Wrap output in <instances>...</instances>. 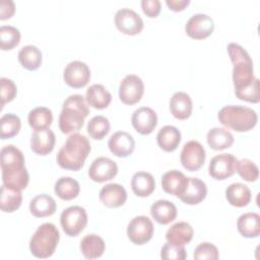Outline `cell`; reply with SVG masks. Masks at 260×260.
Wrapping results in <instances>:
<instances>
[{
    "label": "cell",
    "instance_id": "obj_1",
    "mask_svg": "<svg viewBox=\"0 0 260 260\" xmlns=\"http://www.w3.org/2000/svg\"><path fill=\"white\" fill-rule=\"evenodd\" d=\"M1 170L3 185L23 190L26 188L29 176L24 166V156L20 149L9 144L1 149Z\"/></svg>",
    "mask_w": 260,
    "mask_h": 260
},
{
    "label": "cell",
    "instance_id": "obj_2",
    "mask_svg": "<svg viewBox=\"0 0 260 260\" xmlns=\"http://www.w3.org/2000/svg\"><path fill=\"white\" fill-rule=\"evenodd\" d=\"M90 143L86 136L73 133L59 149L56 160L60 168L69 171L80 170L90 152Z\"/></svg>",
    "mask_w": 260,
    "mask_h": 260
},
{
    "label": "cell",
    "instance_id": "obj_3",
    "mask_svg": "<svg viewBox=\"0 0 260 260\" xmlns=\"http://www.w3.org/2000/svg\"><path fill=\"white\" fill-rule=\"evenodd\" d=\"M89 109L85 98L75 93L69 95L62 105L59 115V129L64 134L78 131L84 124V119L88 116Z\"/></svg>",
    "mask_w": 260,
    "mask_h": 260
},
{
    "label": "cell",
    "instance_id": "obj_4",
    "mask_svg": "<svg viewBox=\"0 0 260 260\" xmlns=\"http://www.w3.org/2000/svg\"><path fill=\"white\" fill-rule=\"evenodd\" d=\"M228 53L234 65L233 82L235 93H237L252 85L256 79L253 71V61L248 52L236 43L228 45Z\"/></svg>",
    "mask_w": 260,
    "mask_h": 260
},
{
    "label": "cell",
    "instance_id": "obj_5",
    "mask_svg": "<svg viewBox=\"0 0 260 260\" xmlns=\"http://www.w3.org/2000/svg\"><path fill=\"white\" fill-rule=\"evenodd\" d=\"M220 124L236 132H247L253 129L258 121L257 113L244 106H225L217 113Z\"/></svg>",
    "mask_w": 260,
    "mask_h": 260
},
{
    "label": "cell",
    "instance_id": "obj_6",
    "mask_svg": "<svg viewBox=\"0 0 260 260\" xmlns=\"http://www.w3.org/2000/svg\"><path fill=\"white\" fill-rule=\"evenodd\" d=\"M60 240V234L55 224L45 222L41 224L29 241L30 253L37 258L51 257Z\"/></svg>",
    "mask_w": 260,
    "mask_h": 260
},
{
    "label": "cell",
    "instance_id": "obj_7",
    "mask_svg": "<svg viewBox=\"0 0 260 260\" xmlns=\"http://www.w3.org/2000/svg\"><path fill=\"white\" fill-rule=\"evenodd\" d=\"M60 223L67 236L76 237L87 224V213L81 206H69L62 211L60 215Z\"/></svg>",
    "mask_w": 260,
    "mask_h": 260
},
{
    "label": "cell",
    "instance_id": "obj_8",
    "mask_svg": "<svg viewBox=\"0 0 260 260\" xmlns=\"http://www.w3.org/2000/svg\"><path fill=\"white\" fill-rule=\"evenodd\" d=\"M153 223L145 215L135 216L130 220L127 226L128 239L135 245H144L149 242L153 236Z\"/></svg>",
    "mask_w": 260,
    "mask_h": 260
},
{
    "label": "cell",
    "instance_id": "obj_9",
    "mask_svg": "<svg viewBox=\"0 0 260 260\" xmlns=\"http://www.w3.org/2000/svg\"><path fill=\"white\" fill-rule=\"evenodd\" d=\"M144 92L142 79L135 74L126 75L119 85V98L125 105L137 104Z\"/></svg>",
    "mask_w": 260,
    "mask_h": 260
},
{
    "label": "cell",
    "instance_id": "obj_10",
    "mask_svg": "<svg viewBox=\"0 0 260 260\" xmlns=\"http://www.w3.org/2000/svg\"><path fill=\"white\" fill-rule=\"evenodd\" d=\"M205 157L206 154L203 145L196 140H190L184 144L180 160L187 171L195 172L204 165Z\"/></svg>",
    "mask_w": 260,
    "mask_h": 260
},
{
    "label": "cell",
    "instance_id": "obj_11",
    "mask_svg": "<svg viewBox=\"0 0 260 260\" xmlns=\"http://www.w3.org/2000/svg\"><path fill=\"white\" fill-rule=\"evenodd\" d=\"M63 79L68 86L73 88H81L85 86L90 79L89 67L82 61H71L64 69Z\"/></svg>",
    "mask_w": 260,
    "mask_h": 260
},
{
    "label": "cell",
    "instance_id": "obj_12",
    "mask_svg": "<svg viewBox=\"0 0 260 260\" xmlns=\"http://www.w3.org/2000/svg\"><path fill=\"white\" fill-rule=\"evenodd\" d=\"M116 27L128 36L138 35L143 28V20L140 15L130 8H121L115 14Z\"/></svg>",
    "mask_w": 260,
    "mask_h": 260
},
{
    "label": "cell",
    "instance_id": "obj_13",
    "mask_svg": "<svg viewBox=\"0 0 260 260\" xmlns=\"http://www.w3.org/2000/svg\"><path fill=\"white\" fill-rule=\"evenodd\" d=\"M214 29L213 19L204 13L193 14L186 22L185 31L194 40H203L208 38Z\"/></svg>",
    "mask_w": 260,
    "mask_h": 260
},
{
    "label": "cell",
    "instance_id": "obj_14",
    "mask_svg": "<svg viewBox=\"0 0 260 260\" xmlns=\"http://www.w3.org/2000/svg\"><path fill=\"white\" fill-rule=\"evenodd\" d=\"M236 162L237 158L232 153L217 154L209 162V176L215 180H225L235 174Z\"/></svg>",
    "mask_w": 260,
    "mask_h": 260
},
{
    "label": "cell",
    "instance_id": "obj_15",
    "mask_svg": "<svg viewBox=\"0 0 260 260\" xmlns=\"http://www.w3.org/2000/svg\"><path fill=\"white\" fill-rule=\"evenodd\" d=\"M117 173V164L113 159L106 156H100L95 158L88 169L89 178L93 182L98 183H103L114 179Z\"/></svg>",
    "mask_w": 260,
    "mask_h": 260
},
{
    "label": "cell",
    "instance_id": "obj_16",
    "mask_svg": "<svg viewBox=\"0 0 260 260\" xmlns=\"http://www.w3.org/2000/svg\"><path fill=\"white\" fill-rule=\"evenodd\" d=\"M131 123L138 133L148 135L157 125V115L151 108L140 107L133 112Z\"/></svg>",
    "mask_w": 260,
    "mask_h": 260
},
{
    "label": "cell",
    "instance_id": "obj_17",
    "mask_svg": "<svg viewBox=\"0 0 260 260\" xmlns=\"http://www.w3.org/2000/svg\"><path fill=\"white\" fill-rule=\"evenodd\" d=\"M110 151L118 157H127L135 147V141L132 135L125 131H117L111 135L108 141Z\"/></svg>",
    "mask_w": 260,
    "mask_h": 260
},
{
    "label": "cell",
    "instance_id": "obj_18",
    "mask_svg": "<svg viewBox=\"0 0 260 260\" xmlns=\"http://www.w3.org/2000/svg\"><path fill=\"white\" fill-rule=\"evenodd\" d=\"M99 197L105 206L109 208H117L124 205L126 202L127 192L122 185L111 183L101 189Z\"/></svg>",
    "mask_w": 260,
    "mask_h": 260
},
{
    "label": "cell",
    "instance_id": "obj_19",
    "mask_svg": "<svg viewBox=\"0 0 260 260\" xmlns=\"http://www.w3.org/2000/svg\"><path fill=\"white\" fill-rule=\"evenodd\" d=\"M188 184V177L178 170H171L166 172L161 177V187L168 194L180 197Z\"/></svg>",
    "mask_w": 260,
    "mask_h": 260
},
{
    "label": "cell",
    "instance_id": "obj_20",
    "mask_svg": "<svg viewBox=\"0 0 260 260\" xmlns=\"http://www.w3.org/2000/svg\"><path fill=\"white\" fill-rule=\"evenodd\" d=\"M55 142V134L50 128L38 130L31 134L30 148L39 155H47L53 151Z\"/></svg>",
    "mask_w": 260,
    "mask_h": 260
},
{
    "label": "cell",
    "instance_id": "obj_21",
    "mask_svg": "<svg viewBox=\"0 0 260 260\" xmlns=\"http://www.w3.org/2000/svg\"><path fill=\"white\" fill-rule=\"evenodd\" d=\"M207 195L206 184L198 179L189 177L188 184L184 193L179 197L180 200L188 205H196L203 201Z\"/></svg>",
    "mask_w": 260,
    "mask_h": 260
},
{
    "label": "cell",
    "instance_id": "obj_22",
    "mask_svg": "<svg viewBox=\"0 0 260 260\" xmlns=\"http://www.w3.org/2000/svg\"><path fill=\"white\" fill-rule=\"evenodd\" d=\"M192 100L184 91L175 92L170 100V111L172 115L179 120H186L192 114Z\"/></svg>",
    "mask_w": 260,
    "mask_h": 260
},
{
    "label": "cell",
    "instance_id": "obj_23",
    "mask_svg": "<svg viewBox=\"0 0 260 260\" xmlns=\"http://www.w3.org/2000/svg\"><path fill=\"white\" fill-rule=\"evenodd\" d=\"M152 218L159 224H168L177 216L176 205L169 200H157L150 206Z\"/></svg>",
    "mask_w": 260,
    "mask_h": 260
},
{
    "label": "cell",
    "instance_id": "obj_24",
    "mask_svg": "<svg viewBox=\"0 0 260 260\" xmlns=\"http://www.w3.org/2000/svg\"><path fill=\"white\" fill-rule=\"evenodd\" d=\"M193 228L186 221H179L174 223L166 234V239L169 243L179 246H184L191 242L193 238Z\"/></svg>",
    "mask_w": 260,
    "mask_h": 260
},
{
    "label": "cell",
    "instance_id": "obj_25",
    "mask_svg": "<svg viewBox=\"0 0 260 260\" xmlns=\"http://www.w3.org/2000/svg\"><path fill=\"white\" fill-rule=\"evenodd\" d=\"M225 198L228 202L235 207H245L250 203L252 194L247 185L243 183H233L225 189Z\"/></svg>",
    "mask_w": 260,
    "mask_h": 260
},
{
    "label": "cell",
    "instance_id": "obj_26",
    "mask_svg": "<svg viewBox=\"0 0 260 260\" xmlns=\"http://www.w3.org/2000/svg\"><path fill=\"white\" fill-rule=\"evenodd\" d=\"M157 145L165 151L171 152L177 149L181 142L180 130L172 125L164 126L159 129L156 135Z\"/></svg>",
    "mask_w": 260,
    "mask_h": 260
},
{
    "label": "cell",
    "instance_id": "obj_27",
    "mask_svg": "<svg viewBox=\"0 0 260 260\" xmlns=\"http://www.w3.org/2000/svg\"><path fill=\"white\" fill-rule=\"evenodd\" d=\"M57 208L53 197L48 194H39L29 202V211L36 217H47L55 213Z\"/></svg>",
    "mask_w": 260,
    "mask_h": 260
},
{
    "label": "cell",
    "instance_id": "obj_28",
    "mask_svg": "<svg viewBox=\"0 0 260 260\" xmlns=\"http://www.w3.org/2000/svg\"><path fill=\"white\" fill-rule=\"evenodd\" d=\"M237 228L244 238H257L260 235V215L256 212L243 213L238 218Z\"/></svg>",
    "mask_w": 260,
    "mask_h": 260
},
{
    "label": "cell",
    "instance_id": "obj_29",
    "mask_svg": "<svg viewBox=\"0 0 260 260\" xmlns=\"http://www.w3.org/2000/svg\"><path fill=\"white\" fill-rule=\"evenodd\" d=\"M85 101L88 106L103 110L109 107L112 101V94L106 89L102 84H92L90 85L85 93Z\"/></svg>",
    "mask_w": 260,
    "mask_h": 260
},
{
    "label": "cell",
    "instance_id": "obj_30",
    "mask_svg": "<svg viewBox=\"0 0 260 260\" xmlns=\"http://www.w3.org/2000/svg\"><path fill=\"white\" fill-rule=\"evenodd\" d=\"M131 188L136 196L147 197L154 191V178L150 173L137 172L132 176Z\"/></svg>",
    "mask_w": 260,
    "mask_h": 260
},
{
    "label": "cell",
    "instance_id": "obj_31",
    "mask_svg": "<svg viewBox=\"0 0 260 260\" xmlns=\"http://www.w3.org/2000/svg\"><path fill=\"white\" fill-rule=\"evenodd\" d=\"M106 249V244L104 240L95 235H86L80 242V250L82 255L86 259H96L100 258Z\"/></svg>",
    "mask_w": 260,
    "mask_h": 260
},
{
    "label": "cell",
    "instance_id": "obj_32",
    "mask_svg": "<svg viewBox=\"0 0 260 260\" xmlns=\"http://www.w3.org/2000/svg\"><path fill=\"white\" fill-rule=\"evenodd\" d=\"M207 143L214 150H223L229 148L234 143L233 134L224 128H211L207 132Z\"/></svg>",
    "mask_w": 260,
    "mask_h": 260
},
{
    "label": "cell",
    "instance_id": "obj_33",
    "mask_svg": "<svg viewBox=\"0 0 260 260\" xmlns=\"http://www.w3.org/2000/svg\"><path fill=\"white\" fill-rule=\"evenodd\" d=\"M54 191L60 199L68 201L77 197L80 186L79 183L71 177H61L56 181Z\"/></svg>",
    "mask_w": 260,
    "mask_h": 260
},
{
    "label": "cell",
    "instance_id": "obj_34",
    "mask_svg": "<svg viewBox=\"0 0 260 260\" xmlns=\"http://www.w3.org/2000/svg\"><path fill=\"white\" fill-rule=\"evenodd\" d=\"M18 61L21 66L27 70H37L42 64V52L34 45L22 47L18 52Z\"/></svg>",
    "mask_w": 260,
    "mask_h": 260
},
{
    "label": "cell",
    "instance_id": "obj_35",
    "mask_svg": "<svg viewBox=\"0 0 260 260\" xmlns=\"http://www.w3.org/2000/svg\"><path fill=\"white\" fill-rule=\"evenodd\" d=\"M22 201L21 190L7 187L5 185L1 186L0 195V207L4 212H13L17 210Z\"/></svg>",
    "mask_w": 260,
    "mask_h": 260
},
{
    "label": "cell",
    "instance_id": "obj_36",
    "mask_svg": "<svg viewBox=\"0 0 260 260\" xmlns=\"http://www.w3.org/2000/svg\"><path fill=\"white\" fill-rule=\"evenodd\" d=\"M27 121L35 131L47 129L53 122L52 111L47 107H37L28 113Z\"/></svg>",
    "mask_w": 260,
    "mask_h": 260
},
{
    "label": "cell",
    "instance_id": "obj_37",
    "mask_svg": "<svg viewBox=\"0 0 260 260\" xmlns=\"http://www.w3.org/2000/svg\"><path fill=\"white\" fill-rule=\"evenodd\" d=\"M0 137L1 139H9L16 136L21 128V121L19 117L15 114L8 113L1 117L0 119Z\"/></svg>",
    "mask_w": 260,
    "mask_h": 260
},
{
    "label": "cell",
    "instance_id": "obj_38",
    "mask_svg": "<svg viewBox=\"0 0 260 260\" xmlns=\"http://www.w3.org/2000/svg\"><path fill=\"white\" fill-rule=\"evenodd\" d=\"M110 122L108 118L98 115L92 117L87 123V133L88 135L95 139L101 140L103 139L110 131Z\"/></svg>",
    "mask_w": 260,
    "mask_h": 260
},
{
    "label": "cell",
    "instance_id": "obj_39",
    "mask_svg": "<svg viewBox=\"0 0 260 260\" xmlns=\"http://www.w3.org/2000/svg\"><path fill=\"white\" fill-rule=\"evenodd\" d=\"M20 42V32L18 28L12 25H2L0 27V47L3 51H9L15 48Z\"/></svg>",
    "mask_w": 260,
    "mask_h": 260
},
{
    "label": "cell",
    "instance_id": "obj_40",
    "mask_svg": "<svg viewBox=\"0 0 260 260\" xmlns=\"http://www.w3.org/2000/svg\"><path fill=\"white\" fill-rule=\"evenodd\" d=\"M235 170L247 182H255L259 177V169L255 162L248 158L237 159Z\"/></svg>",
    "mask_w": 260,
    "mask_h": 260
},
{
    "label": "cell",
    "instance_id": "obj_41",
    "mask_svg": "<svg viewBox=\"0 0 260 260\" xmlns=\"http://www.w3.org/2000/svg\"><path fill=\"white\" fill-rule=\"evenodd\" d=\"M194 259L196 260H204V259H209V260H217L219 257L218 250L217 248L208 242H204L199 244L193 254Z\"/></svg>",
    "mask_w": 260,
    "mask_h": 260
},
{
    "label": "cell",
    "instance_id": "obj_42",
    "mask_svg": "<svg viewBox=\"0 0 260 260\" xmlns=\"http://www.w3.org/2000/svg\"><path fill=\"white\" fill-rule=\"evenodd\" d=\"M160 257L165 260H184L187 257L184 246L174 245L167 242L160 251Z\"/></svg>",
    "mask_w": 260,
    "mask_h": 260
},
{
    "label": "cell",
    "instance_id": "obj_43",
    "mask_svg": "<svg viewBox=\"0 0 260 260\" xmlns=\"http://www.w3.org/2000/svg\"><path fill=\"white\" fill-rule=\"evenodd\" d=\"M1 84V108L5 106V104L14 100L17 93V88L15 83L6 77H2L0 79Z\"/></svg>",
    "mask_w": 260,
    "mask_h": 260
},
{
    "label": "cell",
    "instance_id": "obj_44",
    "mask_svg": "<svg viewBox=\"0 0 260 260\" xmlns=\"http://www.w3.org/2000/svg\"><path fill=\"white\" fill-rule=\"evenodd\" d=\"M237 98L248 102V103H253V104H257L260 101V89H259V79L256 78L254 80V82L252 83V85H250L249 87L243 89L242 91H239L236 93Z\"/></svg>",
    "mask_w": 260,
    "mask_h": 260
},
{
    "label": "cell",
    "instance_id": "obj_45",
    "mask_svg": "<svg viewBox=\"0 0 260 260\" xmlns=\"http://www.w3.org/2000/svg\"><path fill=\"white\" fill-rule=\"evenodd\" d=\"M160 1L159 0H142L141 8L144 14L150 18L156 17L160 12Z\"/></svg>",
    "mask_w": 260,
    "mask_h": 260
},
{
    "label": "cell",
    "instance_id": "obj_46",
    "mask_svg": "<svg viewBox=\"0 0 260 260\" xmlns=\"http://www.w3.org/2000/svg\"><path fill=\"white\" fill-rule=\"evenodd\" d=\"M15 12L14 2L11 0H1L0 2V19L5 20L10 18Z\"/></svg>",
    "mask_w": 260,
    "mask_h": 260
},
{
    "label": "cell",
    "instance_id": "obj_47",
    "mask_svg": "<svg viewBox=\"0 0 260 260\" xmlns=\"http://www.w3.org/2000/svg\"><path fill=\"white\" fill-rule=\"evenodd\" d=\"M166 4L171 10L179 12L184 10L190 4V0H166Z\"/></svg>",
    "mask_w": 260,
    "mask_h": 260
}]
</instances>
